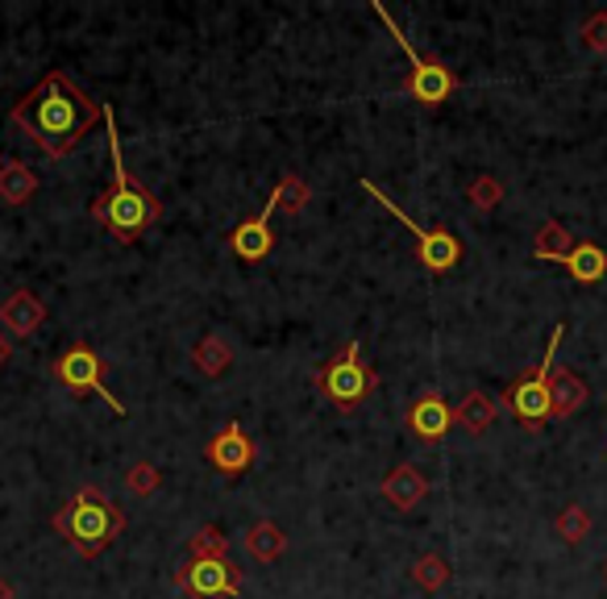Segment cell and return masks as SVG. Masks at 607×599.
Instances as JSON below:
<instances>
[{"instance_id": "obj_1", "label": "cell", "mask_w": 607, "mask_h": 599, "mask_svg": "<svg viewBox=\"0 0 607 599\" xmlns=\"http://www.w3.org/2000/svg\"><path fill=\"white\" fill-rule=\"evenodd\" d=\"M100 117H105V109L67 71H47L38 79V88L21 96L9 112V121L47 158L71 155L83 143V134H92Z\"/></svg>"}, {"instance_id": "obj_2", "label": "cell", "mask_w": 607, "mask_h": 599, "mask_svg": "<svg viewBox=\"0 0 607 599\" xmlns=\"http://www.w3.org/2000/svg\"><path fill=\"white\" fill-rule=\"evenodd\" d=\"M105 109V126H109V158H112V184L100 192L97 200H92V222L105 225L112 234V242H121V246H133L138 237L150 229V225L162 222V205L155 200V192L142 188L133 175H129L126 158H121V138H117V112L109 105H100Z\"/></svg>"}, {"instance_id": "obj_3", "label": "cell", "mask_w": 607, "mask_h": 599, "mask_svg": "<svg viewBox=\"0 0 607 599\" xmlns=\"http://www.w3.org/2000/svg\"><path fill=\"white\" fill-rule=\"evenodd\" d=\"M126 529V512L100 488H80L54 512V533L80 558H100Z\"/></svg>"}, {"instance_id": "obj_4", "label": "cell", "mask_w": 607, "mask_h": 599, "mask_svg": "<svg viewBox=\"0 0 607 599\" xmlns=\"http://www.w3.org/2000/svg\"><path fill=\"white\" fill-rule=\"evenodd\" d=\"M312 383H317L320 400L334 412H354L379 392V371L370 366V359L362 354L358 342H346L329 363L317 366Z\"/></svg>"}, {"instance_id": "obj_5", "label": "cell", "mask_w": 607, "mask_h": 599, "mask_svg": "<svg viewBox=\"0 0 607 599\" xmlns=\"http://www.w3.org/2000/svg\"><path fill=\"white\" fill-rule=\"evenodd\" d=\"M370 9H375V17L387 26V33L396 38V47L408 55V79H404V92L412 96L416 105H425V109H441L449 96L458 92V76L449 71L441 59H432V55H420V50L408 42V33L400 30V21L387 13L379 0H370Z\"/></svg>"}, {"instance_id": "obj_6", "label": "cell", "mask_w": 607, "mask_h": 599, "mask_svg": "<svg viewBox=\"0 0 607 599\" xmlns=\"http://www.w3.org/2000/svg\"><path fill=\"white\" fill-rule=\"evenodd\" d=\"M561 337H566V321H558V325H554V333H549V346H545L541 366H537V371H528V375H520L508 387V392H504V404H508V412L525 429H541L545 421L554 416V404H549V379H554V366H558L554 359H558Z\"/></svg>"}, {"instance_id": "obj_7", "label": "cell", "mask_w": 607, "mask_h": 599, "mask_svg": "<svg viewBox=\"0 0 607 599\" xmlns=\"http://www.w3.org/2000/svg\"><path fill=\"white\" fill-rule=\"evenodd\" d=\"M358 188L367 192L370 200H379V205L396 217L400 225H408L416 237V258H420V267L429 271V275H449V271L458 267V258H462V242H458V234L449 229V225H432V229H425V225H416L408 213H404L391 196H387L379 184H370V179H358Z\"/></svg>"}, {"instance_id": "obj_8", "label": "cell", "mask_w": 607, "mask_h": 599, "mask_svg": "<svg viewBox=\"0 0 607 599\" xmlns=\"http://www.w3.org/2000/svg\"><path fill=\"white\" fill-rule=\"evenodd\" d=\"M105 359H100L97 350L88 346V342H76V346H67L59 359H54V366H50V375H54V383H63L67 392L76 395H100L105 404H109L117 416H126V404L117 400V395L105 387Z\"/></svg>"}, {"instance_id": "obj_9", "label": "cell", "mask_w": 607, "mask_h": 599, "mask_svg": "<svg viewBox=\"0 0 607 599\" xmlns=\"http://www.w3.org/2000/svg\"><path fill=\"white\" fill-rule=\"evenodd\" d=\"M176 587L188 599H229L241 591V570L229 558H188L176 570Z\"/></svg>"}, {"instance_id": "obj_10", "label": "cell", "mask_w": 607, "mask_h": 599, "mask_svg": "<svg viewBox=\"0 0 607 599\" xmlns=\"http://www.w3.org/2000/svg\"><path fill=\"white\" fill-rule=\"evenodd\" d=\"M404 425H408L416 442L437 445L446 442L449 429H454V409H449V400L437 387H425V392H416V400L404 412Z\"/></svg>"}, {"instance_id": "obj_11", "label": "cell", "mask_w": 607, "mask_h": 599, "mask_svg": "<svg viewBox=\"0 0 607 599\" xmlns=\"http://www.w3.org/2000/svg\"><path fill=\"white\" fill-rule=\"evenodd\" d=\"M205 458H208L212 471L233 474V479H238V474H246L250 467H255L258 450H255V438H250L238 421H229V425H221L205 442Z\"/></svg>"}, {"instance_id": "obj_12", "label": "cell", "mask_w": 607, "mask_h": 599, "mask_svg": "<svg viewBox=\"0 0 607 599\" xmlns=\"http://www.w3.org/2000/svg\"><path fill=\"white\" fill-rule=\"evenodd\" d=\"M379 491H384V500L396 508V512H412V508L429 495V479L416 471L412 462H400V467L387 471V479L379 483Z\"/></svg>"}, {"instance_id": "obj_13", "label": "cell", "mask_w": 607, "mask_h": 599, "mask_svg": "<svg viewBox=\"0 0 607 599\" xmlns=\"http://www.w3.org/2000/svg\"><path fill=\"white\" fill-rule=\"evenodd\" d=\"M0 321H4V330L17 333V337H30L33 330H42V321H47V300L30 292V287H17L13 296L0 304Z\"/></svg>"}, {"instance_id": "obj_14", "label": "cell", "mask_w": 607, "mask_h": 599, "mask_svg": "<svg viewBox=\"0 0 607 599\" xmlns=\"http://www.w3.org/2000/svg\"><path fill=\"white\" fill-rule=\"evenodd\" d=\"M229 251L238 254L241 263H258L275 251V234H271V208H262L258 217H246V222L229 234Z\"/></svg>"}, {"instance_id": "obj_15", "label": "cell", "mask_w": 607, "mask_h": 599, "mask_svg": "<svg viewBox=\"0 0 607 599\" xmlns=\"http://www.w3.org/2000/svg\"><path fill=\"white\" fill-rule=\"evenodd\" d=\"M587 400H591V387H587L570 366H554V379H549V404H554V416L566 421V416H575Z\"/></svg>"}, {"instance_id": "obj_16", "label": "cell", "mask_w": 607, "mask_h": 599, "mask_svg": "<svg viewBox=\"0 0 607 599\" xmlns=\"http://www.w3.org/2000/svg\"><path fill=\"white\" fill-rule=\"evenodd\" d=\"M566 271H570V279H575V284H583V287L604 284L607 251L599 246V242H591V237H583V242H575L570 258H566Z\"/></svg>"}, {"instance_id": "obj_17", "label": "cell", "mask_w": 607, "mask_h": 599, "mask_svg": "<svg viewBox=\"0 0 607 599\" xmlns=\"http://www.w3.org/2000/svg\"><path fill=\"white\" fill-rule=\"evenodd\" d=\"M499 416V400H491L487 392H466L454 409V425H462L470 438H482L487 429L496 425Z\"/></svg>"}, {"instance_id": "obj_18", "label": "cell", "mask_w": 607, "mask_h": 599, "mask_svg": "<svg viewBox=\"0 0 607 599\" xmlns=\"http://www.w3.org/2000/svg\"><path fill=\"white\" fill-rule=\"evenodd\" d=\"M283 550H288V533H283L279 524H275V521H255V524H250V533H246V553H250L255 562L271 567V562L283 558Z\"/></svg>"}, {"instance_id": "obj_19", "label": "cell", "mask_w": 607, "mask_h": 599, "mask_svg": "<svg viewBox=\"0 0 607 599\" xmlns=\"http://www.w3.org/2000/svg\"><path fill=\"white\" fill-rule=\"evenodd\" d=\"M33 192H38V175L21 163V158H9V163H0V200L4 205H30Z\"/></svg>"}, {"instance_id": "obj_20", "label": "cell", "mask_w": 607, "mask_h": 599, "mask_svg": "<svg viewBox=\"0 0 607 599\" xmlns=\"http://www.w3.org/2000/svg\"><path fill=\"white\" fill-rule=\"evenodd\" d=\"M192 366L205 379H221L233 366V350H229V342H225L221 333H208V337H200L192 346Z\"/></svg>"}, {"instance_id": "obj_21", "label": "cell", "mask_w": 607, "mask_h": 599, "mask_svg": "<svg viewBox=\"0 0 607 599\" xmlns=\"http://www.w3.org/2000/svg\"><path fill=\"white\" fill-rule=\"evenodd\" d=\"M575 251V237L561 222H545L533 237V258H541V263H566Z\"/></svg>"}, {"instance_id": "obj_22", "label": "cell", "mask_w": 607, "mask_h": 599, "mask_svg": "<svg viewBox=\"0 0 607 599\" xmlns=\"http://www.w3.org/2000/svg\"><path fill=\"white\" fill-rule=\"evenodd\" d=\"M312 200V188H308V179H300V175H279V184H275L271 200H267V208L271 213H288V217H296L304 205Z\"/></svg>"}, {"instance_id": "obj_23", "label": "cell", "mask_w": 607, "mask_h": 599, "mask_svg": "<svg viewBox=\"0 0 607 599\" xmlns=\"http://www.w3.org/2000/svg\"><path fill=\"white\" fill-rule=\"evenodd\" d=\"M408 575H412V583L420 587V591H429L432 596V591H441V587L449 583L454 570H449V562L441 558V553H420Z\"/></svg>"}, {"instance_id": "obj_24", "label": "cell", "mask_w": 607, "mask_h": 599, "mask_svg": "<svg viewBox=\"0 0 607 599\" xmlns=\"http://www.w3.org/2000/svg\"><path fill=\"white\" fill-rule=\"evenodd\" d=\"M554 529H558V537L566 541V546H583V537L591 533V512H587L583 504H566L558 512Z\"/></svg>"}, {"instance_id": "obj_25", "label": "cell", "mask_w": 607, "mask_h": 599, "mask_svg": "<svg viewBox=\"0 0 607 599\" xmlns=\"http://www.w3.org/2000/svg\"><path fill=\"white\" fill-rule=\"evenodd\" d=\"M188 553H192V558H229V537H225L217 524H200V529L188 537Z\"/></svg>"}, {"instance_id": "obj_26", "label": "cell", "mask_w": 607, "mask_h": 599, "mask_svg": "<svg viewBox=\"0 0 607 599\" xmlns=\"http://www.w3.org/2000/svg\"><path fill=\"white\" fill-rule=\"evenodd\" d=\"M466 200L479 208V213H491V208H499V200H504V184H499L496 175H475L470 188H466Z\"/></svg>"}, {"instance_id": "obj_27", "label": "cell", "mask_w": 607, "mask_h": 599, "mask_svg": "<svg viewBox=\"0 0 607 599\" xmlns=\"http://www.w3.org/2000/svg\"><path fill=\"white\" fill-rule=\"evenodd\" d=\"M159 467H155V462H133V467H129L126 471V488L133 491V495H138V500H146V495H155V491H159Z\"/></svg>"}, {"instance_id": "obj_28", "label": "cell", "mask_w": 607, "mask_h": 599, "mask_svg": "<svg viewBox=\"0 0 607 599\" xmlns=\"http://www.w3.org/2000/svg\"><path fill=\"white\" fill-rule=\"evenodd\" d=\"M578 38H583V47L591 50V55H607V13H604V9L583 21Z\"/></svg>"}, {"instance_id": "obj_29", "label": "cell", "mask_w": 607, "mask_h": 599, "mask_svg": "<svg viewBox=\"0 0 607 599\" xmlns=\"http://www.w3.org/2000/svg\"><path fill=\"white\" fill-rule=\"evenodd\" d=\"M0 599H17V591H13V583L0 575Z\"/></svg>"}, {"instance_id": "obj_30", "label": "cell", "mask_w": 607, "mask_h": 599, "mask_svg": "<svg viewBox=\"0 0 607 599\" xmlns=\"http://www.w3.org/2000/svg\"><path fill=\"white\" fill-rule=\"evenodd\" d=\"M9 359H13V346H9V342H4V337H0V366L9 363Z\"/></svg>"}, {"instance_id": "obj_31", "label": "cell", "mask_w": 607, "mask_h": 599, "mask_svg": "<svg viewBox=\"0 0 607 599\" xmlns=\"http://www.w3.org/2000/svg\"><path fill=\"white\" fill-rule=\"evenodd\" d=\"M604 575H607V562H604Z\"/></svg>"}]
</instances>
